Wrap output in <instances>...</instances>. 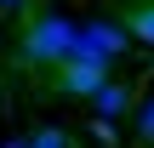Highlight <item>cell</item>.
Returning a JSON list of instances; mask_svg holds the SVG:
<instances>
[{
	"instance_id": "6",
	"label": "cell",
	"mask_w": 154,
	"mask_h": 148,
	"mask_svg": "<svg viewBox=\"0 0 154 148\" xmlns=\"http://www.w3.org/2000/svg\"><path fill=\"white\" fill-rule=\"evenodd\" d=\"M29 148H69V137H63L57 125H40V131L29 137Z\"/></svg>"
},
{
	"instance_id": "7",
	"label": "cell",
	"mask_w": 154,
	"mask_h": 148,
	"mask_svg": "<svg viewBox=\"0 0 154 148\" xmlns=\"http://www.w3.org/2000/svg\"><path fill=\"white\" fill-rule=\"evenodd\" d=\"M137 137H143V143H154V97H149V108L137 114Z\"/></svg>"
},
{
	"instance_id": "8",
	"label": "cell",
	"mask_w": 154,
	"mask_h": 148,
	"mask_svg": "<svg viewBox=\"0 0 154 148\" xmlns=\"http://www.w3.org/2000/svg\"><path fill=\"white\" fill-rule=\"evenodd\" d=\"M23 6H29V0H0V11H23Z\"/></svg>"
},
{
	"instance_id": "5",
	"label": "cell",
	"mask_w": 154,
	"mask_h": 148,
	"mask_svg": "<svg viewBox=\"0 0 154 148\" xmlns=\"http://www.w3.org/2000/svg\"><path fill=\"white\" fill-rule=\"evenodd\" d=\"M126 29H131V40H143V46H154V6H137V11L126 17Z\"/></svg>"
},
{
	"instance_id": "3",
	"label": "cell",
	"mask_w": 154,
	"mask_h": 148,
	"mask_svg": "<svg viewBox=\"0 0 154 148\" xmlns=\"http://www.w3.org/2000/svg\"><path fill=\"white\" fill-rule=\"evenodd\" d=\"M103 80H109V63H91V57H69V63L57 68V86H63L69 97H91Z\"/></svg>"
},
{
	"instance_id": "2",
	"label": "cell",
	"mask_w": 154,
	"mask_h": 148,
	"mask_svg": "<svg viewBox=\"0 0 154 148\" xmlns=\"http://www.w3.org/2000/svg\"><path fill=\"white\" fill-rule=\"evenodd\" d=\"M126 46H131V29L103 23V17L80 23V34H74V57H91V63H114V57H126Z\"/></svg>"
},
{
	"instance_id": "1",
	"label": "cell",
	"mask_w": 154,
	"mask_h": 148,
	"mask_svg": "<svg viewBox=\"0 0 154 148\" xmlns=\"http://www.w3.org/2000/svg\"><path fill=\"white\" fill-rule=\"evenodd\" d=\"M74 34H80V23H69V17H57V11H46V17H34L29 23V34H23V63L29 68H40V63H69L74 57Z\"/></svg>"
},
{
	"instance_id": "4",
	"label": "cell",
	"mask_w": 154,
	"mask_h": 148,
	"mask_svg": "<svg viewBox=\"0 0 154 148\" xmlns=\"http://www.w3.org/2000/svg\"><path fill=\"white\" fill-rule=\"evenodd\" d=\"M126 108H131V91H126L120 80H103V86L91 91V114H97V120H114V114H126Z\"/></svg>"
},
{
	"instance_id": "9",
	"label": "cell",
	"mask_w": 154,
	"mask_h": 148,
	"mask_svg": "<svg viewBox=\"0 0 154 148\" xmlns=\"http://www.w3.org/2000/svg\"><path fill=\"white\" fill-rule=\"evenodd\" d=\"M0 148H29V137H6V143H0Z\"/></svg>"
}]
</instances>
